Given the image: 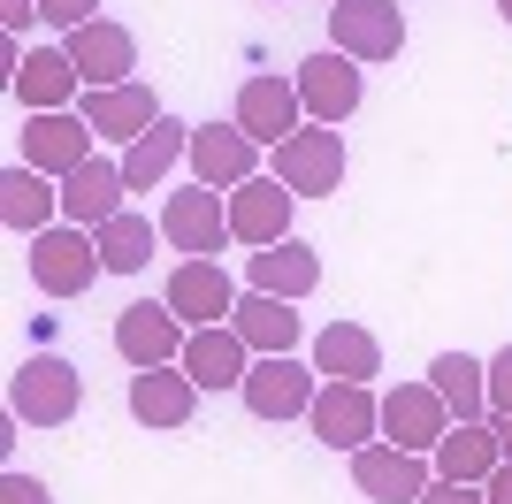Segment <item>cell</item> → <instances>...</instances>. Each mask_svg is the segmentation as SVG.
Masks as SVG:
<instances>
[{
	"label": "cell",
	"mask_w": 512,
	"mask_h": 504,
	"mask_svg": "<svg viewBox=\"0 0 512 504\" xmlns=\"http://www.w3.org/2000/svg\"><path fill=\"white\" fill-rule=\"evenodd\" d=\"M77 405H85V375L54 352H31L16 375H8V413H16L23 428H62V420H77Z\"/></svg>",
	"instance_id": "obj_1"
},
{
	"label": "cell",
	"mask_w": 512,
	"mask_h": 504,
	"mask_svg": "<svg viewBox=\"0 0 512 504\" xmlns=\"http://www.w3.org/2000/svg\"><path fill=\"white\" fill-rule=\"evenodd\" d=\"M23 260H31V283H39L46 298H77V291H92L107 275V260H100V237L92 230H77V222H54V230H39V237H23Z\"/></svg>",
	"instance_id": "obj_2"
},
{
	"label": "cell",
	"mask_w": 512,
	"mask_h": 504,
	"mask_svg": "<svg viewBox=\"0 0 512 504\" xmlns=\"http://www.w3.org/2000/svg\"><path fill=\"white\" fill-rule=\"evenodd\" d=\"M161 237H169L184 260H214L222 245H237L230 237V191H214V184L169 191V199H161Z\"/></svg>",
	"instance_id": "obj_3"
},
{
	"label": "cell",
	"mask_w": 512,
	"mask_h": 504,
	"mask_svg": "<svg viewBox=\"0 0 512 504\" xmlns=\"http://www.w3.org/2000/svg\"><path fill=\"white\" fill-rule=\"evenodd\" d=\"M329 46L352 54V62H398L406 8L398 0H329Z\"/></svg>",
	"instance_id": "obj_4"
},
{
	"label": "cell",
	"mask_w": 512,
	"mask_h": 504,
	"mask_svg": "<svg viewBox=\"0 0 512 504\" xmlns=\"http://www.w3.org/2000/svg\"><path fill=\"white\" fill-rule=\"evenodd\" d=\"M276 184L299 199H337L344 191V138L329 123H306L276 146Z\"/></svg>",
	"instance_id": "obj_5"
},
{
	"label": "cell",
	"mask_w": 512,
	"mask_h": 504,
	"mask_svg": "<svg viewBox=\"0 0 512 504\" xmlns=\"http://www.w3.org/2000/svg\"><path fill=\"white\" fill-rule=\"evenodd\" d=\"M306 428H314L329 451H360V443H375V436H383V398H375V382H321Z\"/></svg>",
	"instance_id": "obj_6"
},
{
	"label": "cell",
	"mask_w": 512,
	"mask_h": 504,
	"mask_svg": "<svg viewBox=\"0 0 512 504\" xmlns=\"http://www.w3.org/2000/svg\"><path fill=\"white\" fill-rule=\"evenodd\" d=\"M184 344H192V329L176 321L169 298H138V306H123V314H115V352H123L130 375H138V367H176V359H184Z\"/></svg>",
	"instance_id": "obj_7"
},
{
	"label": "cell",
	"mask_w": 512,
	"mask_h": 504,
	"mask_svg": "<svg viewBox=\"0 0 512 504\" xmlns=\"http://www.w3.org/2000/svg\"><path fill=\"white\" fill-rule=\"evenodd\" d=\"M314 390H321V375L306 367L299 352H276V359H253V375H245V413L253 420H299V413H314Z\"/></svg>",
	"instance_id": "obj_8"
},
{
	"label": "cell",
	"mask_w": 512,
	"mask_h": 504,
	"mask_svg": "<svg viewBox=\"0 0 512 504\" xmlns=\"http://www.w3.org/2000/svg\"><path fill=\"white\" fill-rule=\"evenodd\" d=\"M352 482L375 504H421V489L436 482V459L428 451H398V443H360L352 451Z\"/></svg>",
	"instance_id": "obj_9"
},
{
	"label": "cell",
	"mask_w": 512,
	"mask_h": 504,
	"mask_svg": "<svg viewBox=\"0 0 512 504\" xmlns=\"http://www.w3.org/2000/svg\"><path fill=\"white\" fill-rule=\"evenodd\" d=\"M291 84H299V107H306V123H352V107H360V62H352V54H337V46H329V54H314V62H299L291 69Z\"/></svg>",
	"instance_id": "obj_10"
},
{
	"label": "cell",
	"mask_w": 512,
	"mask_h": 504,
	"mask_svg": "<svg viewBox=\"0 0 512 504\" xmlns=\"http://www.w3.org/2000/svg\"><path fill=\"white\" fill-rule=\"evenodd\" d=\"M161 298L176 306L184 329H214V321L237 314V283L222 275V260H176L169 283H161Z\"/></svg>",
	"instance_id": "obj_11"
},
{
	"label": "cell",
	"mask_w": 512,
	"mask_h": 504,
	"mask_svg": "<svg viewBox=\"0 0 512 504\" xmlns=\"http://www.w3.org/2000/svg\"><path fill=\"white\" fill-rule=\"evenodd\" d=\"M299 115H306V107H299V84H291V77H245V84H237V107H230V123L245 130L253 146H268V153L299 130Z\"/></svg>",
	"instance_id": "obj_12"
},
{
	"label": "cell",
	"mask_w": 512,
	"mask_h": 504,
	"mask_svg": "<svg viewBox=\"0 0 512 504\" xmlns=\"http://www.w3.org/2000/svg\"><path fill=\"white\" fill-rule=\"evenodd\" d=\"M451 428V405L436 398V382H398L383 398V443H398V451H436Z\"/></svg>",
	"instance_id": "obj_13"
},
{
	"label": "cell",
	"mask_w": 512,
	"mask_h": 504,
	"mask_svg": "<svg viewBox=\"0 0 512 504\" xmlns=\"http://www.w3.org/2000/svg\"><path fill=\"white\" fill-rule=\"evenodd\" d=\"M92 138H100V130H92L85 115H69V107H62V115H31V123H23V161L62 184L69 168L92 161Z\"/></svg>",
	"instance_id": "obj_14"
},
{
	"label": "cell",
	"mask_w": 512,
	"mask_h": 504,
	"mask_svg": "<svg viewBox=\"0 0 512 504\" xmlns=\"http://www.w3.org/2000/svg\"><path fill=\"white\" fill-rule=\"evenodd\" d=\"M69 62H77V77H85V92H100V84H130L138 77V39H130L123 23H85V31H69Z\"/></svg>",
	"instance_id": "obj_15"
},
{
	"label": "cell",
	"mask_w": 512,
	"mask_h": 504,
	"mask_svg": "<svg viewBox=\"0 0 512 504\" xmlns=\"http://www.w3.org/2000/svg\"><path fill=\"white\" fill-rule=\"evenodd\" d=\"M100 138H115V146H138L153 123H161V100H153V84H100V92H85V107H77Z\"/></svg>",
	"instance_id": "obj_16"
},
{
	"label": "cell",
	"mask_w": 512,
	"mask_h": 504,
	"mask_svg": "<svg viewBox=\"0 0 512 504\" xmlns=\"http://www.w3.org/2000/svg\"><path fill=\"white\" fill-rule=\"evenodd\" d=\"M192 176H199V184H214V191L253 184V176H260V146L237 123H199L192 130Z\"/></svg>",
	"instance_id": "obj_17"
},
{
	"label": "cell",
	"mask_w": 512,
	"mask_h": 504,
	"mask_svg": "<svg viewBox=\"0 0 512 504\" xmlns=\"http://www.w3.org/2000/svg\"><path fill=\"white\" fill-rule=\"evenodd\" d=\"M176 367H184L199 390H245V375H253V344H245L230 321H214V329H192V344H184Z\"/></svg>",
	"instance_id": "obj_18"
},
{
	"label": "cell",
	"mask_w": 512,
	"mask_h": 504,
	"mask_svg": "<svg viewBox=\"0 0 512 504\" xmlns=\"http://www.w3.org/2000/svg\"><path fill=\"white\" fill-rule=\"evenodd\" d=\"M199 413V382L184 367H138L130 375V420L138 428H192Z\"/></svg>",
	"instance_id": "obj_19"
},
{
	"label": "cell",
	"mask_w": 512,
	"mask_h": 504,
	"mask_svg": "<svg viewBox=\"0 0 512 504\" xmlns=\"http://www.w3.org/2000/svg\"><path fill=\"white\" fill-rule=\"evenodd\" d=\"M8 84H16V100L31 107V115H62L69 100H85V77L69 62V46H31Z\"/></svg>",
	"instance_id": "obj_20"
},
{
	"label": "cell",
	"mask_w": 512,
	"mask_h": 504,
	"mask_svg": "<svg viewBox=\"0 0 512 504\" xmlns=\"http://www.w3.org/2000/svg\"><path fill=\"white\" fill-rule=\"evenodd\" d=\"M123 191H130L123 161H100V153H92L85 168H69V176H62V222L100 230V222H115V214H123Z\"/></svg>",
	"instance_id": "obj_21"
},
{
	"label": "cell",
	"mask_w": 512,
	"mask_h": 504,
	"mask_svg": "<svg viewBox=\"0 0 512 504\" xmlns=\"http://www.w3.org/2000/svg\"><path fill=\"white\" fill-rule=\"evenodd\" d=\"M291 199H299V191H283L276 176H253V184H237L230 191V237L237 245H283V237H291Z\"/></svg>",
	"instance_id": "obj_22"
},
{
	"label": "cell",
	"mask_w": 512,
	"mask_h": 504,
	"mask_svg": "<svg viewBox=\"0 0 512 504\" xmlns=\"http://www.w3.org/2000/svg\"><path fill=\"white\" fill-rule=\"evenodd\" d=\"M314 283H321V252H314V245H299V237L245 252V291H268V298H291V306H299Z\"/></svg>",
	"instance_id": "obj_23"
},
{
	"label": "cell",
	"mask_w": 512,
	"mask_h": 504,
	"mask_svg": "<svg viewBox=\"0 0 512 504\" xmlns=\"http://www.w3.org/2000/svg\"><path fill=\"white\" fill-rule=\"evenodd\" d=\"M444 482H490L497 466H505V443H497V420H451L444 443L428 451Z\"/></svg>",
	"instance_id": "obj_24"
},
{
	"label": "cell",
	"mask_w": 512,
	"mask_h": 504,
	"mask_svg": "<svg viewBox=\"0 0 512 504\" xmlns=\"http://www.w3.org/2000/svg\"><path fill=\"white\" fill-rule=\"evenodd\" d=\"M314 375L321 382H375V375H383V344H375V329H360V321H329V329L314 336Z\"/></svg>",
	"instance_id": "obj_25"
},
{
	"label": "cell",
	"mask_w": 512,
	"mask_h": 504,
	"mask_svg": "<svg viewBox=\"0 0 512 504\" xmlns=\"http://www.w3.org/2000/svg\"><path fill=\"white\" fill-rule=\"evenodd\" d=\"M230 329L253 344V359H276V352H299V344H306V321L291 314V298H268V291H245V298H237Z\"/></svg>",
	"instance_id": "obj_26"
},
{
	"label": "cell",
	"mask_w": 512,
	"mask_h": 504,
	"mask_svg": "<svg viewBox=\"0 0 512 504\" xmlns=\"http://www.w3.org/2000/svg\"><path fill=\"white\" fill-rule=\"evenodd\" d=\"M54 214H62V184H54V176H39L31 161H16L8 176H0V222H8L16 237L54 230Z\"/></svg>",
	"instance_id": "obj_27"
},
{
	"label": "cell",
	"mask_w": 512,
	"mask_h": 504,
	"mask_svg": "<svg viewBox=\"0 0 512 504\" xmlns=\"http://www.w3.org/2000/svg\"><path fill=\"white\" fill-rule=\"evenodd\" d=\"M428 382H436V398L451 405V420H490V359L436 352L428 359Z\"/></svg>",
	"instance_id": "obj_28"
},
{
	"label": "cell",
	"mask_w": 512,
	"mask_h": 504,
	"mask_svg": "<svg viewBox=\"0 0 512 504\" xmlns=\"http://www.w3.org/2000/svg\"><path fill=\"white\" fill-rule=\"evenodd\" d=\"M176 161H192V123H176V115H161V123H153L138 146H123V176H130V191H153Z\"/></svg>",
	"instance_id": "obj_29"
},
{
	"label": "cell",
	"mask_w": 512,
	"mask_h": 504,
	"mask_svg": "<svg viewBox=\"0 0 512 504\" xmlns=\"http://www.w3.org/2000/svg\"><path fill=\"white\" fill-rule=\"evenodd\" d=\"M153 230H161V222H153V214H138V207H123L115 214V222H100V260H107V275H138L153 260Z\"/></svg>",
	"instance_id": "obj_30"
},
{
	"label": "cell",
	"mask_w": 512,
	"mask_h": 504,
	"mask_svg": "<svg viewBox=\"0 0 512 504\" xmlns=\"http://www.w3.org/2000/svg\"><path fill=\"white\" fill-rule=\"evenodd\" d=\"M39 16L54 23V31H85V23H100V0H39Z\"/></svg>",
	"instance_id": "obj_31"
},
{
	"label": "cell",
	"mask_w": 512,
	"mask_h": 504,
	"mask_svg": "<svg viewBox=\"0 0 512 504\" xmlns=\"http://www.w3.org/2000/svg\"><path fill=\"white\" fill-rule=\"evenodd\" d=\"M490 420H512V344L490 359Z\"/></svg>",
	"instance_id": "obj_32"
},
{
	"label": "cell",
	"mask_w": 512,
	"mask_h": 504,
	"mask_svg": "<svg viewBox=\"0 0 512 504\" xmlns=\"http://www.w3.org/2000/svg\"><path fill=\"white\" fill-rule=\"evenodd\" d=\"M421 504H490V489L482 482H444V474H436V482L421 489Z\"/></svg>",
	"instance_id": "obj_33"
},
{
	"label": "cell",
	"mask_w": 512,
	"mask_h": 504,
	"mask_svg": "<svg viewBox=\"0 0 512 504\" xmlns=\"http://www.w3.org/2000/svg\"><path fill=\"white\" fill-rule=\"evenodd\" d=\"M0 504H54V497H46V482H31V474H8V482H0Z\"/></svg>",
	"instance_id": "obj_34"
},
{
	"label": "cell",
	"mask_w": 512,
	"mask_h": 504,
	"mask_svg": "<svg viewBox=\"0 0 512 504\" xmlns=\"http://www.w3.org/2000/svg\"><path fill=\"white\" fill-rule=\"evenodd\" d=\"M31 16H39V0H0V23H8V39H23V31H31Z\"/></svg>",
	"instance_id": "obj_35"
},
{
	"label": "cell",
	"mask_w": 512,
	"mask_h": 504,
	"mask_svg": "<svg viewBox=\"0 0 512 504\" xmlns=\"http://www.w3.org/2000/svg\"><path fill=\"white\" fill-rule=\"evenodd\" d=\"M482 489H490V504H512V459L497 466V474H490V482H482Z\"/></svg>",
	"instance_id": "obj_36"
},
{
	"label": "cell",
	"mask_w": 512,
	"mask_h": 504,
	"mask_svg": "<svg viewBox=\"0 0 512 504\" xmlns=\"http://www.w3.org/2000/svg\"><path fill=\"white\" fill-rule=\"evenodd\" d=\"M497 443H505V459H512V420H497Z\"/></svg>",
	"instance_id": "obj_37"
},
{
	"label": "cell",
	"mask_w": 512,
	"mask_h": 504,
	"mask_svg": "<svg viewBox=\"0 0 512 504\" xmlns=\"http://www.w3.org/2000/svg\"><path fill=\"white\" fill-rule=\"evenodd\" d=\"M497 16H505V23H512V0H497Z\"/></svg>",
	"instance_id": "obj_38"
},
{
	"label": "cell",
	"mask_w": 512,
	"mask_h": 504,
	"mask_svg": "<svg viewBox=\"0 0 512 504\" xmlns=\"http://www.w3.org/2000/svg\"><path fill=\"white\" fill-rule=\"evenodd\" d=\"M268 8H283V0H268Z\"/></svg>",
	"instance_id": "obj_39"
}]
</instances>
